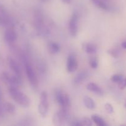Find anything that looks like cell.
Segmentation results:
<instances>
[{
    "mask_svg": "<svg viewBox=\"0 0 126 126\" xmlns=\"http://www.w3.org/2000/svg\"><path fill=\"white\" fill-rule=\"evenodd\" d=\"M119 87L121 89H124L126 87V79H124L119 83Z\"/></svg>",
    "mask_w": 126,
    "mask_h": 126,
    "instance_id": "obj_24",
    "label": "cell"
},
{
    "mask_svg": "<svg viewBox=\"0 0 126 126\" xmlns=\"http://www.w3.org/2000/svg\"><path fill=\"white\" fill-rule=\"evenodd\" d=\"M41 1L42 2H47V1L48 0H41Z\"/></svg>",
    "mask_w": 126,
    "mask_h": 126,
    "instance_id": "obj_27",
    "label": "cell"
},
{
    "mask_svg": "<svg viewBox=\"0 0 126 126\" xmlns=\"http://www.w3.org/2000/svg\"><path fill=\"white\" fill-rule=\"evenodd\" d=\"M78 66V63L75 57L73 55H69L66 61V70L68 72H75L77 70Z\"/></svg>",
    "mask_w": 126,
    "mask_h": 126,
    "instance_id": "obj_8",
    "label": "cell"
},
{
    "mask_svg": "<svg viewBox=\"0 0 126 126\" xmlns=\"http://www.w3.org/2000/svg\"><path fill=\"white\" fill-rule=\"evenodd\" d=\"M69 32L71 36H77L78 31V16L76 13L73 14L69 21Z\"/></svg>",
    "mask_w": 126,
    "mask_h": 126,
    "instance_id": "obj_7",
    "label": "cell"
},
{
    "mask_svg": "<svg viewBox=\"0 0 126 126\" xmlns=\"http://www.w3.org/2000/svg\"><path fill=\"white\" fill-rule=\"evenodd\" d=\"M92 119L93 123L98 126H107V124H106L105 121L102 118H101L100 116L97 115V114H94L92 116Z\"/></svg>",
    "mask_w": 126,
    "mask_h": 126,
    "instance_id": "obj_16",
    "label": "cell"
},
{
    "mask_svg": "<svg viewBox=\"0 0 126 126\" xmlns=\"http://www.w3.org/2000/svg\"><path fill=\"white\" fill-rule=\"evenodd\" d=\"M25 66L26 74H27V78H28L30 84L32 87L36 88L38 86V81L36 73L34 72V70L33 68V66H32V65L29 62L25 63Z\"/></svg>",
    "mask_w": 126,
    "mask_h": 126,
    "instance_id": "obj_4",
    "label": "cell"
},
{
    "mask_svg": "<svg viewBox=\"0 0 126 126\" xmlns=\"http://www.w3.org/2000/svg\"><path fill=\"white\" fill-rule=\"evenodd\" d=\"M55 99L61 108L69 109L71 107V98L68 94H65L60 90L57 89L55 92Z\"/></svg>",
    "mask_w": 126,
    "mask_h": 126,
    "instance_id": "obj_2",
    "label": "cell"
},
{
    "mask_svg": "<svg viewBox=\"0 0 126 126\" xmlns=\"http://www.w3.org/2000/svg\"><path fill=\"white\" fill-rule=\"evenodd\" d=\"M89 65L92 68H93V69L97 68L98 67V60H97V59L95 57L92 58V59H90Z\"/></svg>",
    "mask_w": 126,
    "mask_h": 126,
    "instance_id": "obj_22",
    "label": "cell"
},
{
    "mask_svg": "<svg viewBox=\"0 0 126 126\" xmlns=\"http://www.w3.org/2000/svg\"><path fill=\"white\" fill-rule=\"evenodd\" d=\"M17 35L14 30L7 29L5 32L4 39L8 43H13L17 40Z\"/></svg>",
    "mask_w": 126,
    "mask_h": 126,
    "instance_id": "obj_10",
    "label": "cell"
},
{
    "mask_svg": "<svg viewBox=\"0 0 126 126\" xmlns=\"http://www.w3.org/2000/svg\"><path fill=\"white\" fill-rule=\"evenodd\" d=\"M49 49L51 54H56L60 52V46L55 42H50L49 44Z\"/></svg>",
    "mask_w": 126,
    "mask_h": 126,
    "instance_id": "obj_17",
    "label": "cell"
},
{
    "mask_svg": "<svg viewBox=\"0 0 126 126\" xmlns=\"http://www.w3.org/2000/svg\"><path fill=\"white\" fill-rule=\"evenodd\" d=\"M84 49L85 52L89 54H93L96 53L97 50V47L95 44L92 43H87L84 45Z\"/></svg>",
    "mask_w": 126,
    "mask_h": 126,
    "instance_id": "obj_14",
    "label": "cell"
},
{
    "mask_svg": "<svg viewBox=\"0 0 126 126\" xmlns=\"http://www.w3.org/2000/svg\"><path fill=\"white\" fill-rule=\"evenodd\" d=\"M125 105V107L126 108V102L125 103V105Z\"/></svg>",
    "mask_w": 126,
    "mask_h": 126,
    "instance_id": "obj_28",
    "label": "cell"
},
{
    "mask_svg": "<svg viewBox=\"0 0 126 126\" xmlns=\"http://www.w3.org/2000/svg\"><path fill=\"white\" fill-rule=\"evenodd\" d=\"M62 1L65 4H70L71 2V0H62Z\"/></svg>",
    "mask_w": 126,
    "mask_h": 126,
    "instance_id": "obj_26",
    "label": "cell"
},
{
    "mask_svg": "<svg viewBox=\"0 0 126 126\" xmlns=\"http://www.w3.org/2000/svg\"><path fill=\"white\" fill-rule=\"evenodd\" d=\"M4 109L6 110V111H7V113H11V114H13L16 111V108H15V106L14 105H12V103H8V102H6L4 103L3 105Z\"/></svg>",
    "mask_w": 126,
    "mask_h": 126,
    "instance_id": "obj_18",
    "label": "cell"
},
{
    "mask_svg": "<svg viewBox=\"0 0 126 126\" xmlns=\"http://www.w3.org/2000/svg\"><path fill=\"white\" fill-rule=\"evenodd\" d=\"M81 123V126H91L93 124V121L92 119H90L89 118H83L80 120Z\"/></svg>",
    "mask_w": 126,
    "mask_h": 126,
    "instance_id": "obj_21",
    "label": "cell"
},
{
    "mask_svg": "<svg viewBox=\"0 0 126 126\" xmlns=\"http://www.w3.org/2000/svg\"><path fill=\"white\" fill-rule=\"evenodd\" d=\"M107 52L110 54V55H111L112 57L114 58H117L121 54V51L118 48H112V49H109V50L107 51Z\"/></svg>",
    "mask_w": 126,
    "mask_h": 126,
    "instance_id": "obj_19",
    "label": "cell"
},
{
    "mask_svg": "<svg viewBox=\"0 0 126 126\" xmlns=\"http://www.w3.org/2000/svg\"><path fill=\"white\" fill-rule=\"evenodd\" d=\"M1 79L5 83L7 84L9 86H20L22 83L21 77L17 75H11L7 73H3L1 75Z\"/></svg>",
    "mask_w": 126,
    "mask_h": 126,
    "instance_id": "obj_5",
    "label": "cell"
},
{
    "mask_svg": "<svg viewBox=\"0 0 126 126\" xmlns=\"http://www.w3.org/2000/svg\"><path fill=\"white\" fill-rule=\"evenodd\" d=\"M92 3L98 8L104 11H108L110 9L109 6L104 0H91Z\"/></svg>",
    "mask_w": 126,
    "mask_h": 126,
    "instance_id": "obj_13",
    "label": "cell"
},
{
    "mask_svg": "<svg viewBox=\"0 0 126 126\" xmlns=\"http://www.w3.org/2000/svg\"><path fill=\"white\" fill-rule=\"evenodd\" d=\"M86 88L88 91L94 92L96 95L102 96L103 95V91L100 87L94 82H90L86 86Z\"/></svg>",
    "mask_w": 126,
    "mask_h": 126,
    "instance_id": "obj_11",
    "label": "cell"
},
{
    "mask_svg": "<svg viewBox=\"0 0 126 126\" xmlns=\"http://www.w3.org/2000/svg\"><path fill=\"white\" fill-rule=\"evenodd\" d=\"M105 110L107 111V113H110V114H111V113H113L114 112V108H113V106L110 103H106L105 105Z\"/></svg>",
    "mask_w": 126,
    "mask_h": 126,
    "instance_id": "obj_23",
    "label": "cell"
},
{
    "mask_svg": "<svg viewBox=\"0 0 126 126\" xmlns=\"http://www.w3.org/2000/svg\"><path fill=\"white\" fill-rule=\"evenodd\" d=\"M8 90L11 97L16 103L25 107H27L30 105V98H28L27 95L18 90L17 86H9Z\"/></svg>",
    "mask_w": 126,
    "mask_h": 126,
    "instance_id": "obj_1",
    "label": "cell"
},
{
    "mask_svg": "<svg viewBox=\"0 0 126 126\" xmlns=\"http://www.w3.org/2000/svg\"><path fill=\"white\" fill-rule=\"evenodd\" d=\"M7 63H8L10 68L13 71L14 75H17L19 77H21L22 76V71H21L19 65L17 63V62L14 59H12V57H8Z\"/></svg>",
    "mask_w": 126,
    "mask_h": 126,
    "instance_id": "obj_9",
    "label": "cell"
},
{
    "mask_svg": "<svg viewBox=\"0 0 126 126\" xmlns=\"http://www.w3.org/2000/svg\"><path fill=\"white\" fill-rule=\"evenodd\" d=\"M121 47L123 49H126V40L124 41L121 43Z\"/></svg>",
    "mask_w": 126,
    "mask_h": 126,
    "instance_id": "obj_25",
    "label": "cell"
},
{
    "mask_svg": "<svg viewBox=\"0 0 126 126\" xmlns=\"http://www.w3.org/2000/svg\"><path fill=\"white\" fill-rule=\"evenodd\" d=\"M85 107L89 110H93L95 108V103L94 100L89 97H85L83 99Z\"/></svg>",
    "mask_w": 126,
    "mask_h": 126,
    "instance_id": "obj_15",
    "label": "cell"
},
{
    "mask_svg": "<svg viewBox=\"0 0 126 126\" xmlns=\"http://www.w3.org/2000/svg\"><path fill=\"white\" fill-rule=\"evenodd\" d=\"M68 109L65 108H61L60 111L57 112L53 118V122L55 125H60L66 121L68 119Z\"/></svg>",
    "mask_w": 126,
    "mask_h": 126,
    "instance_id": "obj_6",
    "label": "cell"
},
{
    "mask_svg": "<svg viewBox=\"0 0 126 126\" xmlns=\"http://www.w3.org/2000/svg\"><path fill=\"white\" fill-rule=\"evenodd\" d=\"M49 110V100L47 94L43 91L41 94L40 103L38 105V112L43 117H46Z\"/></svg>",
    "mask_w": 126,
    "mask_h": 126,
    "instance_id": "obj_3",
    "label": "cell"
},
{
    "mask_svg": "<svg viewBox=\"0 0 126 126\" xmlns=\"http://www.w3.org/2000/svg\"><path fill=\"white\" fill-rule=\"evenodd\" d=\"M110 79L112 82H115V83H118L121 82L124 78H123V75H118V74H116V75H113V76H111Z\"/></svg>",
    "mask_w": 126,
    "mask_h": 126,
    "instance_id": "obj_20",
    "label": "cell"
},
{
    "mask_svg": "<svg viewBox=\"0 0 126 126\" xmlns=\"http://www.w3.org/2000/svg\"><path fill=\"white\" fill-rule=\"evenodd\" d=\"M88 71H86V70H83V71H81L76 76H75V79L73 80V83L75 85H79L82 84L85 80L87 79L88 77Z\"/></svg>",
    "mask_w": 126,
    "mask_h": 126,
    "instance_id": "obj_12",
    "label": "cell"
}]
</instances>
